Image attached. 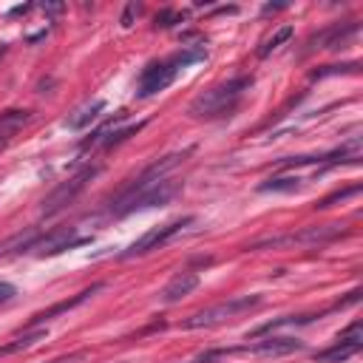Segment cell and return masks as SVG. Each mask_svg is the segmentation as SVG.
I'll return each instance as SVG.
<instances>
[{"instance_id": "cell-22", "label": "cell", "mask_w": 363, "mask_h": 363, "mask_svg": "<svg viewBox=\"0 0 363 363\" xmlns=\"http://www.w3.org/2000/svg\"><path fill=\"white\" fill-rule=\"evenodd\" d=\"M176 20H185V12H173V9H165L156 15V29H170Z\"/></svg>"}, {"instance_id": "cell-25", "label": "cell", "mask_w": 363, "mask_h": 363, "mask_svg": "<svg viewBox=\"0 0 363 363\" xmlns=\"http://www.w3.org/2000/svg\"><path fill=\"white\" fill-rule=\"evenodd\" d=\"M15 295H18L15 284H9V281H0V304H9Z\"/></svg>"}, {"instance_id": "cell-12", "label": "cell", "mask_w": 363, "mask_h": 363, "mask_svg": "<svg viewBox=\"0 0 363 363\" xmlns=\"http://www.w3.org/2000/svg\"><path fill=\"white\" fill-rule=\"evenodd\" d=\"M40 239V230H23V233H18V236H12L9 242H4L0 244V258L4 256H12V253H32V247H35V242Z\"/></svg>"}, {"instance_id": "cell-17", "label": "cell", "mask_w": 363, "mask_h": 363, "mask_svg": "<svg viewBox=\"0 0 363 363\" xmlns=\"http://www.w3.org/2000/svg\"><path fill=\"white\" fill-rule=\"evenodd\" d=\"M301 188V179L298 176H275V179H267L258 185L261 194H292Z\"/></svg>"}, {"instance_id": "cell-24", "label": "cell", "mask_w": 363, "mask_h": 363, "mask_svg": "<svg viewBox=\"0 0 363 363\" xmlns=\"http://www.w3.org/2000/svg\"><path fill=\"white\" fill-rule=\"evenodd\" d=\"M340 71L355 74L357 71V63H349V66H326V71H315L312 77H326V74H340Z\"/></svg>"}, {"instance_id": "cell-27", "label": "cell", "mask_w": 363, "mask_h": 363, "mask_svg": "<svg viewBox=\"0 0 363 363\" xmlns=\"http://www.w3.org/2000/svg\"><path fill=\"white\" fill-rule=\"evenodd\" d=\"M43 12H52V15H57V12H63V4H49V6H43Z\"/></svg>"}, {"instance_id": "cell-15", "label": "cell", "mask_w": 363, "mask_h": 363, "mask_svg": "<svg viewBox=\"0 0 363 363\" xmlns=\"http://www.w3.org/2000/svg\"><path fill=\"white\" fill-rule=\"evenodd\" d=\"M29 111H6V114H0V142H6L12 139L26 122H29Z\"/></svg>"}, {"instance_id": "cell-28", "label": "cell", "mask_w": 363, "mask_h": 363, "mask_svg": "<svg viewBox=\"0 0 363 363\" xmlns=\"http://www.w3.org/2000/svg\"><path fill=\"white\" fill-rule=\"evenodd\" d=\"M54 363H66V360H54Z\"/></svg>"}, {"instance_id": "cell-21", "label": "cell", "mask_w": 363, "mask_h": 363, "mask_svg": "<svg viewBox=\"0 0 363 363\" xmlns=\"http://www.w3.org/2000/svg\"><path fill=\"white\" fill-rule=\"evenodd\" d=\"M142 125H145V122H136V125H128V128H122V131H114L111 136H105V139H102V145H105V148H114V145H119V142H125L128 136H133L136 131H142Z\"/></svg>"}, {"instance_id": "cell-19", "label": "cell", "mask_w": 363, "mask_h": 363, "mask_svg": "<svg viewBox=\"0 0 363 363\" xmlns=\"http://www.w3.org/2000/svg\"><path fill=\"white\" fill-rule=\"evenodd\" d=\"M208 54H205V49H199V46H194V49H182L176 57H170L173 63H176V69H188V66H194V63H202Z\"/></svg>"}, {"instance_id": "cell-5", "label": "cell", "mask_w": 363, "mask_h": 363, "mask_svg": "<svg viewBox=\"0 0 363 363\" xmlns=\"http://www.w3.org/2000/svg\"><path fill=\"white\" fill-rule=\"evenodd\" d=\"M338 236H340V227L338 225H323V227H307L301 233H290V236H278V239H261V242H253L247 250L284 247V244H329Z\"/></svg>"}, {"instance_id": "cell-1", "label": "cell", "mask_w": 363, "mask_h": 363, "mask_svg": "<svg viewBox=\"0 0 363 363\" xmlns=\"http://www.w3.org/2000/svg\"><path fill=\"white\" fill-rule=\"evenodd\" d=\"M182 159H185V153H170L165 159H156L150 167H145L131 185L114 199L111 216H128V213L148 210V208H165L179 194V182L165 179V173L170 167H176Z\"/></svg>"}, {"instance_id": "cell-4", "label": "cell", "mask_w": 363, "mask_h": 363, "mask_svg": "<svg viewBox=\"0 0 363 363\" xmlns=\"http://www.w3.org/2000/svg\"><path fill=\"white\" fill-rule=\"evenodd\" d=\"M100 173V165H88V167H83L80 173H74L71 179H66L63 185H57L46 199H43V216H54V213H60V210H66L83 191H85V185Z\"/></svg>"}, {"instance_id": "cell-18", "label": "cell", "mask_w": 363, "mask_h": 363, "mask_svg": "<svg viewBox=\"0 0 363 363\" xmlns=\"http://www.w3.org/2000/svg\"><path fill=\"white\" fill-rule=\"evenodd\" d=\"M290 37H292V26H281L275 35H270V37L264 40V46L258 49V57H270V54H273L275 49H281V46H284Z\"/></svg>"}, {"instance_id": "cell-8", "label": "cell", "mask_w": 363, "mask_h": 363, "mask_svg": "<svg viewBox=\"0 0 363 363\" xmlns=\"http://www.w3.org/2000/svg\"><path fill=\"white\" fill-rule=\"evenodd\" d=\"M176 74H179V69H176V63H173V60L150 63V66L142 71V77H139L136 94H139V97H153V94L165 91V88L176 80Z\"/></svg>"}, {"instance_id": "cell-11", "label": "cell", "mask_w": 363, "mask_h": 363, "mask_svg": "<svg viewBox=\"0 0 363 363\" xmlns=\"http://www.w3.org/2000/svg\"><path fill=\"white\" fill-rule=\"evenodd\" d=\"M102 111H105V100L85 102V105H80V108L66 119V128H71V131H83V128H88V125H91Z\"/></svg>"}, {"instance_id": "cell-16", "label": "cell", "mask_w": 363, "mask_h": 363, "mask_svg": "<svg viewBox=\"0 0 363 363\" xmlns=\"http://www.w3.org/2000/svg\"><path fill=\"white\" fill-rule=\"evenodd\" d=\"M100 290V284L97 287H91V290H85V292H80V295H74L71 301H60V304H54L52 309H46V312H37L35 318H32V326H37V323H43V321H49V318H54V315H60V312H69V309H74L77 304H83L88 295H94Z\"/></svg>"}, {"instance_id": "cell-7", "label": "cell", "mask_w": 363, "mask_h": 363, "mask_svg": "<svg viewBox=\"0 0 363 363\" xmlns=\"http://www.w3.org/2000/svg\"><path fill=\"white\" fill-rule=\"evenodd\" d=\"M191 222H194V219H176V222H167V225H162V227L148 230L142 239H136V242L122 253V258H136V256H145V253H150V250H159L165 242H170L182 227L191 225Z\"/></svg>"}, {"instance_id": "cell-20", "label": "cell", "mask_w": 363, "mask_h": 363, "mask_svg": "<svg viewBox=\"0 0 363 363\" xmlns=\"http://www.w3.org/2000/svg\"><path fill=\"white\" fill-rule=\"evenodd\" d=\"M355 352H360V349H357V346H352V343H340V340H338V346H332V349L321 352V355H318V360H346V357H352Z\"/></svg>"}, {"instance_id": "cell-10", "label": "cell", "mask_w": 363, "mask_h": 363, "mask_svg": "<svg viewBox=\"0 0 363 363\" xmlns=\"http://www.w3.org/2000/svg\"><path fill=\"white\" fill-rule=\"evenodd\" d=\"M196 287H199V275H196V273H191V270L176 273V275L165 284V290H162V301H165V304H176V301H182L185 295H191Z\"/></svg>"}, {"instance_id": "cell-3", "label": "cell", "mask_w": 363, "mask_h": 363, "mask_svg": "<svg viewBox=\"0 0 363 363\" xmlns=\"http://www.w3.org/2000/svg\"><path fill=\"white\" fill-rule=\"evenodd\" d=\"M261 307V295H242V298H230V301H222V304H213L208 309H199L194 312L191 318L182 321V329H208V326H219V323H227L250 309Z\"/></svg>"}, {"instance_id": "cell-14", "label": "cell", "mask_w": 363, "mask_h": 363, "mask_svg": "<svg viewBox=\"0 0 363 363\" xmlns=\"http://www.w3.org/2000/svg\"><path fill=\"white\" fill-rule=\"evenodd\" d=\"M46 338H49V329H29L26 335H18L12 343L0 346V357H6V355H18V352H26V349H32L35 343H40V340H46Z\"/></svg>"}, {"instance_id": "cell-23", "label": "cell", "mask_w": 363, "mask_h": 363, "mask_svg": "<svg viewBox=\"0 0 363 363\" xmlns=\"http://www.w3.org/2000/svg\"><path fill=\"white\" fill-rule=\"evenodd\" d=\"M355 194H360V188H357V185H355V188H346V191H338V194H332V196H326L318 208H332L335 202H343L346 196H355Z\"/></svg>"}, {"instance_id": "cell-26", "label": "cell", "mask_w": 363, "mask_h": 363, "mask_svg": "<svg viewBox=\"0 0 363 363\" xmlns=\"http://www.w3.org/2000/svg\"><path fill=\"white\" fill-rule=\"evenodd\" d=\"M136 15H139V6H136V4H131V6L125 9V15H122V26H125V29H131Z\"/></svg>"}, {"instance_id": "cell-2", "label": "cell", "mask_w": 363, "mask_h": 363, "mask_svg": "<svg viewBox=\"0 0 363 363\" xmlns=\"http://www.w3.org/2000/svg\"><path fill=\"white\" fill-rule=\"evenodd\" d=\"M250 85H253V77L227 80V83H222V85H216V88H210V91H205V94H199V97L191 102V114H194L196 119L230 117V114L239 108L244 91H250Z\"/></svg>"}, {"instance_id": "cell-9", "label": "cell", "mask_w": 363, "mask_h": 363, "mask_svg": "<svg viewBox=\"0 0 363 363\" xmlns=\"http://www.w3.org/2000/svg\"><path fill=\"white\" fill-rule=\"evenodd\" d=\"M355 32H357V23H352V20H349V23L326 26V29H321L318 35L309 37V43H307L304 52H315V49H338V46H343Z\"/></svg>"}, {"instance_id": "cell-6", "label": "cell", "mask_w": 363, "mask_h": 363, "mask_svg": "<svg viewBox=\"0 0 363 363\" xmlns=\"http://www.w3.org/2000/svg\"><path fill=\"white\" fill-rule=\"evenodd\" d=\"M85 242H91V239H83L77 233V227H57L52 233H40V239L32 247V253L40 256V258H46V256H57V253H66L71 247H80Z\"/></svg>"}, {"instance_id": "cell-13", "label": "cell", "mask_w": 363, "mask_h": 363, "mask_svg": "<svg viewBox=\"0 0 363 363\" xmlns=\"http://www.w3.org/2000/svg\"><path fill=\"white\" fill-rule=\"evenodd\" d=\"M250 349L258 352V355H287V352L304 349V343L301 340H292V338H267V340H258Z\"/></svg>"}]
</instances>
